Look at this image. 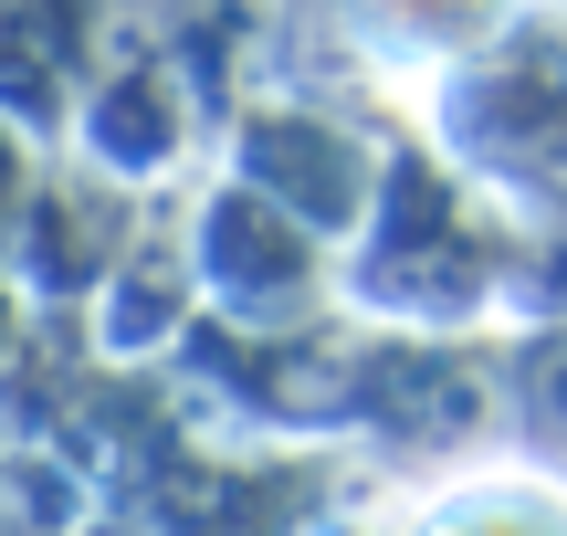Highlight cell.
I'll return each instance as SVG.
<instances>
[{"mask_svg":"<svg viewBox=\"0 0 567 536\" xmlns=\"http://www.w3.org/2000/svg\"><path fill=\"white\" fill-rule=\"evenodd\" d=\"M84 63H95V0H0V116L21 137L84 105Z\"/></svg>","mask_w":567,"mask_h":536,"instance_id":"obj_1","label":"cell"},{"mask_svg":"<svg viewBox=\"0 0 567 536\" xmlns=\"http://www.w3.org/2000/svg\"><path fill=\"white\" fill-rule=\"evenodd\" d=\"M105 252H116V189L105 179H42L32 168V200L11 221V264L63 295V285H95Z\"/></svg>","mask_w":567,"mask_h":536,"instance_id":"obj_2","label":"cell"},{"mask_svg":"<svg viewBox=\"0 0 567 536\" xmlns=\"http://www.w3.org/2000/svg\"><path fill=\"white\" fill-rule=\"evenodd\" d=\"M431 536H567V505L557 495H473V505H452Z\"/></svg>","mask_w":567,"mask_h":536,"instance_id":"obj_3","label":"cell"},{"mask_svg":"<svg viewBox=\"0 0 567 536\" xmlns=\"http://www.w3.org/2000/svg\"><path fill=\"white\" fill-rule=\"evenodd\" d=\"M21 200H32V137H21V126L0 116V243H11V221H21Z\"/></svg>","mask_w":567,"mask_h":536,"instance_id":"obj_4","label":"cell"}]
</instances>
